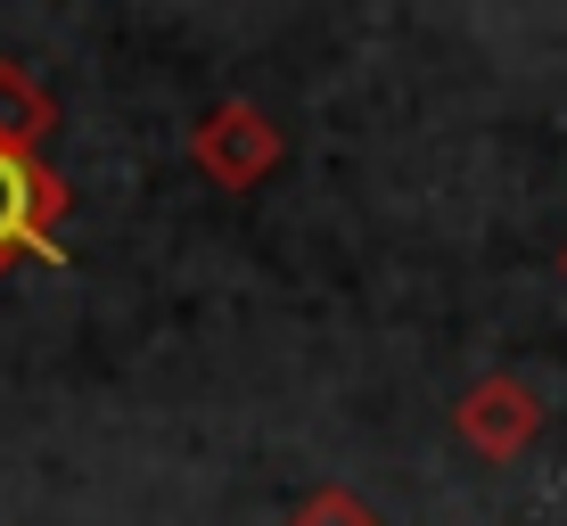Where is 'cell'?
<instances>
[{
	"instance_id": "1",
	"label": "cell",
	"mask_w": 567,
	"mask_h": 526,
	"mask_svg": "<svg viewBox=\"0 0 567 526\" xmlns=\"http://www.w3.org/2000/svg\"><path fill=\"white\" fill-rule=\"evenodd\" d=\"M280 157H288V141H280V124H271L256 100H223V107H206V115H198V132H189V165H198L214 189H230V198L264 189L271 173H280Z\"/></svg>"
},
{
	"instance_id": "2",
	"label": "cell",
	"mask_w": 567,
	"mask_h": 526,
	"mask_svg": "<svg viewBox=\"0 0 567 526\" xmlns=\"http://www.w3.org/2000/svg\"><path fill=\"white\" fill-rule=\"evenodd\" d=\"M66 182L50 173V157H17L0 148V280L17 264H58V223H66Z\"/></svg>"
},
{
	"instance_id": "3",
	"label": "cell",
	"mask_w": 567,
	"mask_h": 526,
	"mask_svg": "<svg viewBox=\"0 0 567 526\" xmlns=\"http://www.w3.org/2000/svg\"><path fill=\"white\" fill-rule=\"evenodd\" d=\"M453 436L468 444L477 461H494V470H511V461H526L543 444V395L526 379H477L468 395L453 403Z\"/></svg>"
},
{
	"instance_id": "4",
	"label": "cell",
	"mask_w": 567,
	"mask_h": 526,
	"mask_svg": "<svg viewBox=\"0 0 567 526\" xmlns=\"http://www.w3.org/2000/svg\"><path fill=\"white\" fill-rule=\"evenodd\" d=\"M50 132H58V100L42 91V74L17 66V58H0V148H17V157H42Z\"/></svg>"
},
{
	"instance_id": "5",
	"label": "cell",
	"mask_w": 567,
	"mask_h": 526,
	"mask_svg": "<svg viewBox=\"0 0 567 526\" xmlns=\"http://www.w3.org/2000/svg\"><path fill=\"white\" fill-rule=\"evenodd\" d=\"M288 526H386V518L370 510L362 494H346V485H321V494H312V502H305V510L288 518Z\"/></svg>"
},
{
	"instance_id": "6",
	"label": "cell",
	"mask_w": 567,
	"mask_h": 526,
	"mask_svg": "<svg viewBox=\"0 0 567 526\" xmlns=\"http://www.w3.org/2000/svg\"><path fill=\"white\" fill-rule=\"evenodd\" d=\"M559 271H567V256H559Z\"/></svg>"
}]
</instances>
